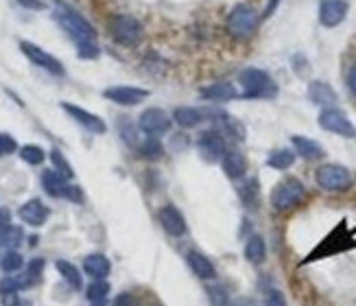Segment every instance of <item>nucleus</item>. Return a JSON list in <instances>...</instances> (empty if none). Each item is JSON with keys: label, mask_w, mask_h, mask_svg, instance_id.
Returning <instances> with one entry per match:
<instances>
[{"label": "nucleus", "mask_w": 356, "mask_h": 306, "mask_svg": "<svg viewBox=\"0 0 356 306\" xmlns=\"http://www.w3.org/2000/svg\"><path fill=\"white\" fill-rule=\"evenodd\" d=\"M53 18L61 26V31L72 40V44L76 46V55L81 59H97L101 55L97 29L92 26L74 7L64 3V0H55Z\"/></svg>", "instance_id": "obj_1"}, {"label": "nucleus", "mask_w": 356, "mask_h": 306, "mask_svg": "<svg viewBox=\"0 0 356 306\" xmlns=\"http://www.w3.org/2000/svg\"><path fill=\"white\" fill-rule=\"evenodd\" d=\"M238 83L243 88L241 99H273L277 95L275 81L260 68H243L238 72Z\"/></svg>", "instance_id": "obj_2"}, {"label": "nucleus", "mask_w": 356, "mask_h": 306, "mask_svg": "<svg viewBox=\"0 0 356 306\" xmlns=\"http://www.w3.org/2000/svg\"><path fill=\"white\" fill-rule=\"evenodd\" d=\"M356 248V241L352 236V232L348 230L346 221L339 223L332 232L323 239L317 248L306 256L304 263H313V260H319V258H328V256H334V254H341V252H348V250H354Z\"/></svg>", "instance_id": "obj_3"}, {"label": "nucleus", "mask_w": 356, "mask_h": 306, "mask_svg": "<svg viewBox=\"0 0 356 306\" xmlns=\"http://www.w3.org/2000/svg\"><path fill=\"white\" fill-rule=\"evenodd\" d=\"M227 33L236 40H247L256 33V26H258V13L252 5L247 3H238L232 7V11L227 13Z\"/></svg>", "instance_id": "obj_4"}, {"label": "nucleus", "mask_w": 356, "mask_h": 306, "mask_svg": "<svg viewBox=\"0 0 356 306\" xmlns=\"http://www.w3.org/2000/svg\"><path fill=\"white\" fill-rule=\"evenodd\" d=\"M110 33L112 40L120 46H127V49H134L143 42L145 29L140 24V20L134 18L129 13H118L110 20Z\"/></svg>", "instance_id": "obj_5"}, {"label": "nucleus", "mask_w": 356, "mask_h": 306, "mask_svg": "<svg viewBox=\"0 0 356 306\" xmlns=\"http://www.w3.org/2000/svg\"><path fill=\"white\" fill-rule=\"evenodd\" d=\"M306 188L298 177H286L282 182L275 184V188L271 191V206L277 212H286L291 208H296L304 202Z\"/></svg>", "instance_id": "obj_6"}, {"label": "nucleus", "mask_w": 356, "mask_h": 306, "mask_svg": "<svg viewBox=\"0 0 356 306\" xmlns=\"http://www.w3.org/2000/svg\"><path fill=\"white\" fill-rule=\"evenodd\" d=\"M317 186L328 191V193H343L352 186V173L350 168L341 166V164H323L317 168L315 173Z\"/></svg>", "instance_id": "obj_7"}, {"label": "nucleus", "mask_w": 356, "mask_h": 306, "mask_svg": "<svg viewBox=\"0 0 356 306\" xmlns=\"http://www.w3.org/2000/svg\"><path fill=\"white\" fill-rule=\"evenodd\" d=\"M319 127L341 138H356V125L339 107H323L319 114Z\"/></svg>", "instance_id": "obj_8"}, {"label": "nucleus", "mask_w": 356, "mask_h": 306, "mask_svg": "<svg viewBox=\"0 0 356 306\" xmlns=\"http://www.w3.org/2000/svg\"><path fill=\"white\" fill-rule=\"evenodd\" d=\"M20 51H22V55L31 61V64H35L38 68H42V70H46V72H51V74H55V76H64V64L57 59V57H53L51 53H46L44 49H40L38 44H33V42H29V40H22L20 42Z\"/></svg>", "instance_id": "obj_9"}, {"label": "nucleus", "mask_w": 356, "mask_h": 306, "mask_svg": "<svg viewBox=\"0 0 356 306\" xmlns=\"http://www.w3.org/2000/svg\"><path fill=\"white\" fill-rule=\"evenodd\" d=\"M197 151H199V156L204 158L206 162H221L223 156H225V151H227L221 131L208 129L204 134H199V138H197Z\"/></svg>", "instance_id": "obj_10"}, {"label": "nucleus", "mask_w": 356, "mask_h": 306, "mask_svg": "<svg viewBox=\"0 0 356 306\" xmlns=\"http://www.w3.org/2000/svg\"><path fill=\"white\" fill-rule=\"evenodd\" d=\"M149 95H151L149 90L138 88V86H112V88L103 90V97L107 101L122 105V107H134L138 103H143L149 99Z\"/></svg>", "instance_id": "obj_11"}, {"label": "nucleus", "mask_w": 356, "mask_h": 306, "mask_svg": "<svg viewBox=\"0 0 356 306\" xmlns=\"http://www.w3.org/2000/svg\"><path fill=\"white\" fill-rule=\"evenodd\" d=\"M173 125V116H168L160 107H149L140 114V120H138V127H140L147 136H162L171 131Z\"/></svg>", "instance_id": "obj_12"}, {"label": "nucleus", "mask_w": 356, "mask_h": 306, "mask_svg": "<svg viewBox=\"0 0 356 306\" xmlns=\"http://www.w3.org/2000/svg\"><path fill=\"white\" fill-rule=\"evenodd\" d=\"M348 0H321L319 3V22L326 29H334L348 18Z\"/></svg>", "instance_id": "obj_13"}, {"label": "nucleus", "mask_w": 356, "mask_h": 306, "mask_svg": "<svg viewBox=\"0 0 356 306\" xmlns=\"http://www.w3.org/2000/svg\"><path fill=\"white\" fill-rule=\"evenodd\" d=\"M61 110L64 112H68L70 114V118H74L79 125H83L88 131H92V134H97V136H103L105 131H107V125H105V120L101 118V116H97V114H92V112H88V110H83V107H79V105H74V103H61Z\"/></svg>", "instance_id": "obj_14"}, {"label": "nucleus", "mask_w": 356, "mask_h": 306, "mask_svg": "<svg viewBox=\"0 0 356 306\" xmlns=\"http://www.w3.org/2000/svg\"><path fill=\"white\" fill-rule=\"evenodd\" d=\"M158 221L162 223L164 232L171 234V236H184L186 232H188V225H186L184 214L173 204H166L158 210Z\"/></svg>", "instance_id": "obj_15"}, {"label": "nucleus", "mask_w": 356, "mask_h": 306, "mask_svg": "<svg viewBox=\"0 0 356 306\" xmlns=\"http://www.w3.org/2000/svg\"><path fill=\"white\" fill-rule=\"evenodd\" d=\"M18 217L22 219V223L31 225V227H42L51 217L49 206H44L42 199H29L24 202L18 210Z\"/></svg>", "instance_id": "obj_16"}, {"label": "nucleus", "mask_w": 356, "mask_h": 306, "mask_svg": "<svg viewBox=\"0 0 356 306\" xmlns=\"http://www.w3.org/2000/svg\"><path fill=\"white\" fill-rule=\"evenodd\" d=\"M210 116H212V107H204V110H201V107L181 105V107H175V112H173V120L184 129H193L201 125L204 120H208Z\"/></svg>", "instance_id": "obj_17"}, {"label": "nucleus", "mask_w": 356, "mask_h": 306, "mask_svg": "<svg viewBox=\"0 0 356 306\" xmlns=\"http://www.w3.org/2000/svg\"><path fill=\"white\" fill-rule=\"evenodd\" d=\"M293 147H296V153L300 158H304L306 162H315V160H321L326 158V149H323L317 140L313 138H306V136H293L291 138Z\"/></svg>", "instance_id": "obj_18"}, {"label": "nucleus", "mask_w": 356, "mask_h": 306, "mask_svg": "<svg viewBox=\"0 0 356 306\" xmlns=\"http://www.w3.org/2000/svg\"><path fill=\"white\" fill-rule=\"evenodd\" d=\"M199 95L204 97L206 101H212V103H225V101H234L238 95V90L227 83V81H219V83H210L206 88L199 90Z\"/></svg>", "instance_id": "obj_19"}, {"label": "nucleus", "mask_w": 356, "mask_h": 306, "mask_svg": "<svg viewBox=\"0 0 356 306\" xmlns=\"http://www.w3.org/2000/svg\"><path fill=\"white\" fill-rule=\"evenodd\" d=\"M83 271L92 280H105L112 271V263L105 254H90L83 260Z\"/></svg>", "instance_id": "obj_20"}, {"label": "nucleus", "mask_w": 356, "mask_h": 306, "mask_svg": "<svg viewBox=\"0 0 356 306\" xmlns=\"http://www.w3.org/2000/svg\"><path fill=\"white\" fill-rule=\"evenodd\" d=\"M221 164H223L225 175L232 177V179H241L247 173V158L243 156L238 149H227L223 160H221Z\"/></svg>", "instance_id": "obj_21"}, {"label": "nucleus", "mask_w": 356, "mask_h": 306, "mask_svg": "<svg viewBox=\"0 0 356 306\" xmlns=\"http://www.w3.org/2000/svg\"><path fill=\"white\" fill-rule=\"evenodd\" d=\"M42 188L46 191V195H51V197H64L68 195V188H70V184L64 175H59L55 168L53 171H44L42 173Z\"/></svg>", "instance_id": "obj_22"}, {"label": "nucleus", "mask_w": 356, "mask_h": 306, "mask_svg": "<svg viewBox=\"0 0 356 306\" xmlns=\"http://www.w3.org/2000/svg\"><path fill=\"white\" fill-rule=\"evenodd\" d=\"M308 99H311L315 105L332 107L337 103V92L326 81H313L311 86H308Z\"/></svg>", "instance_id": "obj_23"}, {"label": "nucleus", "mask_w": 356, "mask_h": 306, "mask_svg": "<svg viewBox=\"0 0 356 306\" xmlns=\"http://www.w3.org/2000/svg\"><path fill=\"white\" fill-rule=\"evenodd\" d=\"M186 260H188V265H191V269H193V273L197 275V278H201V280H212V278H216L214 265L210 263V258H206L204 254L188 252V254H186Z\"/></svg>", "instance_id": "obj_24"}, {"label": "nucleus", "mask_w": 356, "mask_h": 306, "mask_svg": "<svg viewBox=\"0 0 356 306\" xmlns=\"http://www.w3.org/2000/svg\"><path fill=\"white\" fill-rule=\"evenodd\" d=\"M245 258L250 260V263L254 265H260V263H265V258H267V245H265V239L254 234L247 239L245 243Z\"/></svg>", "instance_id": "obj_25"}, {"label": "nucleus", "mask_w": 356, "mask_h": 306, "mask_svg": "<svg viewBox=\"0 0 356 306\" xmlns=\"http://www.w3.org/2000/svg\"><path fill=\"white\" fill-rule=\"evenodd\" d=\"M55 267H57L61 278H64L74 291H81V287H83V275H81V271L76 269L72 263H68V260H57Z\"/></svg>", "instance_id": "obj_26"}, {"label": "nucleus", "mask_w": 356, "mask_h": 306, "mask_svg": "<svg viewBox=\"0 0 356 306\" xmlns=\"http://www.w3.org/2000/svg\"><path fill=\"white\" fill-rule=\"evenodd\" d=\"M138 153L145 158V160H162L164 158V145L160 143L158 136H147V140H143L140 145H138Z\"/></svg>", "instance_id": "obj_27"}, {"label": "nucleus", "mask_w": 356, "mask_h": 306, "mask_svg": "<svg viewBox=\"0 0 356 306\" xmlns=\"http://www.w3.org/2000/svg\"><path fill=\"white\" fill-rule=\"evenodd\" d=\"M296 156L298 153L291 151V149H277L267 158V166L275 168V171H286V168H291L293 164H296Z\"/></svg>", "instance_id": "obj_28"}, {"label": "nucleus", "mask_w": 356, "mask_h": 306, "mask_svg": "<svg viewBox=\"0 0 356 306\" xmlns=\"http://www.w3.org/2000/svg\"><path fill=\"white\" fill-rule=\"evenodd\" d=\"M24 241L22 236V230L15 227V225H9V227H3L0 230V250H15L18 245Z\"/></svg>", "instance_id": "obj_29"}, {"label": "nucleus", "mask_w": 356, "mask_h": 306, "mask_svg": "<svg viewBox=\"0 0 356 306\" xmlns=\"http://www.w3.org/2000/svg\"><path fill=\"white\" fill-rule=\"evenodd\" d=\"M24 267V258L20 252H15V250H9L3 254V258H0V269H3L7 275L9 273H15V271H20Z\"/></svg>", "instance_id": "obj_30"}, {"label": "nucleus", "mask_w": 356, "mask_h": 306, "mask_svg": "<svg viewBox=\"0 0 356 306\" xmlns=\"http://www.w3.org/2000/svg\"><path fill=\"white\" fill-rule=\"evenodd\" d=\"M110 291H112V287H110V282H107V280H92V284L86 289V298L92 304H95V302H103Z\"/></svg>", "instance_id": "obj_31"}, {"label": "nucleus", "mask_w": 356, "mask_h": 306, "mask_svg": "<svg viewBox=\"0 0 356 306\" xmlns=\"http://www.w3.org/2000/svg\"><path fill=\"white\" fill-rule=\"evenodd\" d=\"M20 158H22V162H26L31 166H40L46 160V151L38 145H24L20 149Z\"/></svg>", "instance_id": "obj_32"}, {"label": "nucleus", "mask_w": 356, "mask_h": 306, "mask_svg": "<svg viewBox=\"0 0 356 306\" xmlns=\"http://www.w3.org/2000/svg\"><path fill=\"white\" fill-rule=\"evenodd\" d=\"M51 162H53L55 171H57L59 175H64L66 179H72V177H74L72 164L64 158V153H61L59 149H53V151H51Z\"/></svg>", "instance_id": "obj_33"}, {"label": "nucleus", "mask_w": 356, "mask_h": 306, "mask_svg": "<svg viewBox=\"0 0 356 306\" xmlns=\"http://www.w3.org/2000/svg\"><path fill=\"white\" fill-rule=\"evenodd\" d=\"M241 199L247 208H256L258 206V182L256 179H247L245 186L241 188Z\"/></svg>", "instance_id": "obj_34"}, {"label": "nucleus", "mask_w": 356, "mask_h": 306, "mask_svg": "<svg viewBox=\"0 0 356 306\" xmlns=\"http://www.w3.org/2000/svg\"><path fill=\"white\" fill-rule=\"evenodd\" d=\"M44 267H46V260H44V258H31L24 273L29 275L31 280H33V284H38V282L42 280V271H44Z\"/></svg>", "instance_id": "obj_35"}, {"label": "nucleus", "mask_w": 356, "mask_h": 306, "mask_svg": "<svg viewBox=\"0 0 356 306\" xmlns=\"http://www.w3.org/2000/svg\"><path fill=\"white\" fill-rule=\"evenodd\" d=\"M15 149H18V143H15V138L9 136V134L0 131V158L11 156V153H15Z\"/></svg>", "instance_id": "obj_36"}, {"label": "nucleus", "mask_w": 356, "mask_h": 306, "mask_svg": "<svg viewBox=\"0 0 356 306\" xmlns=\"http://www.w3.org/2000/svg\"><path fill=\"white\" fill-rule=\"evenodd\" d=\"M0 302H3V306H33L29 300L20 298L18 291H9V293H0Z\"/></svg>", "instance_id": "obj_37"}, {"label": "nucleus", "mask_w": 356, "mask_h": 306, "mask_svg": "<svg viewBox=\"0 0 356 306\" xmlns=\"http://www.w3.org/2000/svg\"><path fill=\"white\" fill-rule=\"evenodd\" d=\"M262 306H286V298L282 291H277V289H271L265 302H262Z\"/></svg>", "instance_id": "obj_38"}, {"label": "nucleus", "mask_w": 356, "mask_h": 306, "mask_svg": "<svg viewBox=\"0 0 356 306\" xmlns=\"http://www.w3.org/2000/svg\"><path fill=\"white\" fill-rule=\"evenodd\" d=\"M120 131H122V138H125V143H129V145H138V129L131 125V122H122Z\"/></svg>", "instance_id": "obj_39"}, {"label": "nucleus", "mask_w": 356, "mask_h": 306, "mask_svg": "<svg viewBox=\"0 0 356 306\" xmlns=\"http://www.w3.org/2000/svg\"><path fill=\"white\" fill-rule=\"evenodd\" d=\"M112 306H138V300L131 293H118Z\"/></svg>", "instance_id": "obj_40"}, {"label": "nucleus", "mask_w": 356, "mask_h": 306, "mask_svg": "<svg viewBox=\"0 0 356 306\" xmlns=\"http://www.w3.org/2000/svg\"><path fill=\"white\" fill-rule=\"evenodd\" d=\"M66 199H70V202H76V204H81V202H83V191H81L79 186H74V184H70Z\"/></svg>", "instance_id": "obj_41"}, {"label": "nucleus", "mask_w": 356, "mask_h": 306, "mask_svg": "<svg viewBox=\"0 0 356 306\" xmlns=\"http://www.w3.org/2000/svg\"><path fill=\"white\" fill-rule=\"evenodd\" d=\"M346 83H348V90L356 97V66H352L348 70V76H346Z\"/></svg>", "instance_id": "obj_42"}, {"label": "nucleus", "mask_w": 356, "mask_h": 306, "mask_svg": "<svg viewBox=\"0 0 356 306\" xmlns=\"http://www.w3.org/2000/svg\"><path fill=\"white\" fill-rule=\"evenodd\" d=\"M11 225V212L7 208L0 206V230L3 227H9Z\"/></svg>", "instance_id": "obj_43"}, {"label": "nucleus", "mask_w": 356, "mask_h": 306, "mask_svg": "<svg viewBox=\"0 0 356 306\" xmlns=\"http://www.w3.org/2000/svg\"><path fill=\"white\" fill-rule=\"evenodd\" d=\"M18 3H20L22 7H26V9H35V11H40V9L46 7V5L42 3V0H18Z\"/></svg>", "instance_id": "obj_44"}, {"label": "nucleus", "mask_w": 356, "mask_h": 306, "mask_svg": "<svg viewBox=\"0 0 356 306\" xmlns=\"http://www.w3.org/2000/svg\"><path fill=\"white\" fill-rule=\"evenodd\" d=\"M277 3H280V0H269V5H267L265 13H262V18H269V15L273 13V9L277 7Z\"/></svg>", "instance_id": "obj_45"}, {"label": "nucleus", "mask_w": 356, "mask_h": 306, "mask_svg": "<svg viewBox=\"0 0 356 306\" xmlns=\"http://www.w3.org/2000/svg\"><path fill=\"white\" fill-rule=\"evenodd\" d=\"M234 306H254L250 300H238V302H234Z\"/></svg>", "instance_id": "obj_46"}, {"label": "nucleus", "mask_w": 356, "mask_h": 306, "mask_svg": "<svg viewBox=\"0 0 356 306\" xmlns=\"http://www.w3.org/2000/svg\"><path fill=\"white\" fill-rule=\"evenodd\" d=\"M95 306H105V300L103 302H95Z\"/></svg>", "instance_id": "obj_47"}]
</instances>
